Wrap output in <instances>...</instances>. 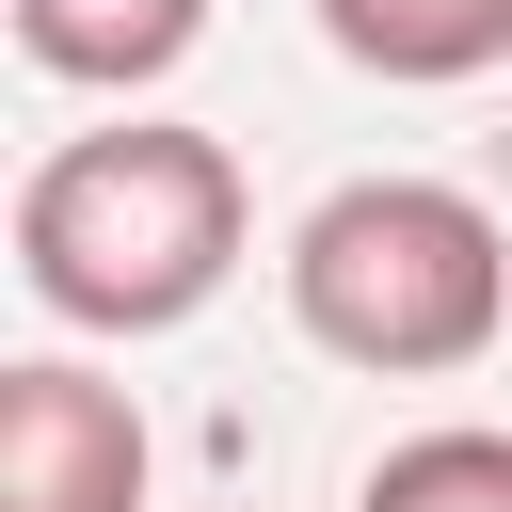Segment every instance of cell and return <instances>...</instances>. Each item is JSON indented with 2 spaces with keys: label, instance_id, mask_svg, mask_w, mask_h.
Instances as JSON below:
<instances>
[{
  "label": "cell",
  "instance_id": "1",
  "mask_svg": "<svg viewBox=\"0 0 512 512\" xmlns=\"http://www.w3.org/2000/svg\"><path fill=\"white\" fill-rule=\"evenodd\" d=\"M16 272L80 336H176L240 272V160L208 128H80L16 192Z\"/></svg>",
  "mask_w": 512,
  "mask_h": 512
},
{
  "label": "cell",
  "instance_id": "2",
  "mask_svg": "<svg viewBox=\"0 0 512 512\" xmlns=\"http://www.w3.org/2000/svg\"><path fill=\"white\" fill-rule=\"evenodd\" d=\"M288 320L336 352V368H384V384H432V368H480L496 320H512V240L480 192L448 176H352L304 208L288 240Z\"/></svg>",
  "mask_w": 512,
  "mask_h": 512
},
{
  "label": "cell",
  "instance_id": "3",
  "mask_svg": "<svg viewBox=\"0 0 512 512\" xmlns=\"http://www.w3.org/2000/svg\"><path fill=\"white\" fill-rule=\"evenodd\" d=\"M0 512H144V416L128 384L32 352L0 368Z\"/></svg>",
  "mask_w": 512,
  "mask_h": 512
},
{
  "label": "cell",
  "instance_id": "4",
  "mask_svg": "<svg viewBox=\"0 0 512 512\" xmlns=\"http://www.w3.org/2000/svg\"><path fill=\"white\" fill-rule=\"evenodd\" d=\"M192 32H208V0H16V48L48 80H112V96L192 64Z\"/></svg>",
  "mask_w": 512,
  "mask_h": 512
},
{
  "label": "cell",
  "instance_id": "5",
  "mask_svg": "<svg viewBox=\"0 0 512 512\" xmlns=\"http://www.w3.org/2000/svg\"><path fill=\"white\" fill-rule=\"evenodd\" d=\"M320 32L368 80H480L512 48V0H320Z\"/></svg>",
  "mask_w": 512,
  "mask_h": 512
},
{
  "label": "cell",
  "instance_id": "6",
  "mask_svg": "<svg viewBox=\"0 0 512 512\" xmlns=\"http://www.w3.org/2000/svg\"><path fill=\"white\" fill-rule=\"evenodd\" d=\"M352 512H512V432H400Z\"/></svg>",
  "mask_w": 512,
  "mask_h": 512
}]
</instances>
